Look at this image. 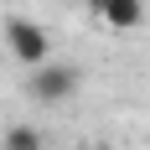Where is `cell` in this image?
Returning <instances> with one entry per match:
<instances>
[{"instance_id":"obj_1","label":"cell","mask_w":150,"mask_h":150,"mask_svg":"<svg viewBox=\"0 0 150 150\" xmlns=\"http://www.w3.org/2000/svg\"><path fill=\"white\" fill-rule=\"evenodd\" d=\"M83 88V73H78V62H47V67H36V73L26 78V93L36 98V104H73V93Z\"/></svg>"},{"instance_id":"obj_2","label":"cell","mask_w":150,"mask_h":150,"mask_svg":"<svg viewBox=\"0 0 150 150\" xmlns=\"http://www.w3.org/2000/svg\"><path fill=\"white\" fill-rule=\"evenodd\" d=\"M5 47H11L16 62H26L31 73L52 62V42H47V31L36 26L31 16H11V21H5Z\"/></svg>"},{"instance_id":"obj_3","label":"cell","mask_w":150,"mask_h":150,"mask_svg":"<svg viewBox=\"0 0 150 150\" xmlns=\"http://www.w3.org/2000/svg\"><path fill=\"white\" fill-rule=\"evenodd\" d=\"M98 21L114 26V31H135L145 21V0H104L98 5Z\"/></svg>"},{"instance_id":"obj_4","label":"cell","mask_w":150,"mask_h":150,"mask_svg":"<svg viewBox=\"0 0 150 150\" xmlns=\"http://www.w3.org/2000/svg\"><path fill=\"white\" fill-rule=\"evenodd\" d=\"M0 145L5 150H42V129H36V124H11Z\"/></svg>"},{"instance_id":"obj_5","label":"cell","mask_w":150,"mask_h":150,"mask_svg":"<svg viewBox=\"0 0 150 150\" xmlns=\"http://www.w3.org/2000/svg\"><path fill=\"white\" fill-rule=\"evenodd\" d=\"M88 5H93V11H98V5H104V0H88Z\"/></svg>"}]
</instances>
